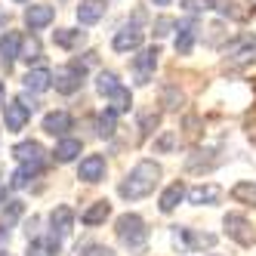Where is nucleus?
Instances as JSON below:
<instances>
[{
    "label": "nucleus",
    "instance_id": "f257e3e1",
    "mask_svg": "<svg viewBox=\"0 0 256 256\" xmlns=\"http://www.w3.org/2000/svg\"><path fill=\"white\" fill-rule=\"evenodd\" d=\"M158 182H160V167L154 160H139L136 167L126 173V179L120 182V198L124 200H142V198H148L154 188H158Z\"/></svg>",
    "mask_w": 256,
    "mask_h": 256
},
{
    "label": "nucleus",
    "instance_id": "f03ea898",
    "mask_svg": "<svg viewBox=\"0 0 256 256\" xmlns=\"http://www.w3.org/2000/svg\"><path fill=\"white\" fill-rule=\"evenodd\" d=\"M12 154L19 158V170L12 173L10 186L12 188H25L34 176L44 173V167H46V152H44L40 142H22V145H16V148H12Z\"/></svg>",
    "mask_w": 256,
    "mask_h": 256
},
{
    "label": "nucleus",
    "instance_id": "7ed1b4c3",
    "mask_svg": "<svg viewBox=\"0 0 256 256\" xmlns=\"http://www.w3.org/2000/svg\"><path fill=\"white\" fill-rule=\"evenodd\" d=\"M114 234H118V241H120L124 247H130V250H145V244H148V228H145L142 216H136V213L118 216Z\"/></svg>",
    "mask_w": 256,
    "mask_h": 256
},
{
    "label": "nucleus",
    "instance_id": "20e7f679",
    "mask_svg": "<svg viewBox=\"0 0 256 256\" xmlns=\"http://www.w3.org/2000/svg\"><path fill=\"white\" fill-rule=\"evenodd\" d=\"M96 86H99V93L108 96V102H112V112L114 114H124V112H130V105H133V96H130V90H126L112 71H102V74L96 78Z\"/></svg>",
    "mask_w": 256,
    "mask_h": 256
},
{
    "label": "nucleus",
    "instance_id": "39448f33",
    "mask_svg": "<svg viewBox=\"0 0 256 256\" xmlns=\"http://www.w3.org/2000/svg\"><path fill=\"white\" fill-rule=\"evenodd\" d=\"M96 59V52H90V59L86 62H71V65H65V68H59L56 74H52V86L59 90V93H78L80 90V84H84V74H86V65Z\"/></svg>",
    "mask_w": 256,
    "mask_h": 256
},
{
    "label": "nucleus",
    "instance_id": "423d86ee",
    "mask_svg": "<svg viewBox=\"0 0 256 256\" xmlns=\"http://www.w3.org/2000/svg\"><path fill=\"white\" fill-rule=\"evenodd\" d=\"M222 226H226V234L232 238L234 244H241V247H253L256 244V228L250 226V219L241 216V213H228L222 219Z\"/></svg>",
    "mask_w": 256,
    "mask_h": 256
},
{
    "label": "nucleus",
    "instance_id": "0eeeda50",
    "mask_svg": "<svg viewBox=\"0 0 256 256\" xmlns=\"http://www.w3.org/2000/svg\"><path fill=\"white\" fill-rule=\"evenodd\" d=\"M173 244L179 253H192L200 247H213L216 244V234H204V232H192V228H173Z\"/></svg>",
    "mask_w": 256,
    "mask_h": 256
},
{
    "label": "nucleus",
    "instance_id": "6e6552de",
    "mask_svg": "<svg viewBox=\"0 0 256 256\" xmlns=\"http://www.w3.org/2000/svg\"><path fill=\"white\" fill-rule=\"evenodd\" d=\"M226 65H228L232 71L247 68V65H256V38H241L238 44H232Z\"/></svg>",
    "mask_w": 256,
    "mask_h": 256
},
{
    "label": "nucleus",
    "instance_id": "1a4fd4ad",
    "mask_svg": "<svg viewBox=\"0 0 256 256\" xmlns=\"http://www.w3.org/2000/svg\"><path fill=\"white\" fill-rule=\"evenodd\" d=\"M158 56H160L158 46H148V50H142L139 56H133V80L139 86H145V84L152 80L154 68H158Z\"/></svg>",
    "mask_w": 256,
    "mask_h": 256
},
{
    "label": "nucleus",
    "instance_id": "9d476101",
    "mask_svg": "<svg viewBox=\"0 0 256 256\" xmlns=\"http://www.w3.org/2000/svg\"><path fill=\"white\" fill-rule=\"evenodd\" d=\"M19 52H22V34L19 31H6L4 38H0V65H4L6 74L12 71V62L19 59Z\"/></svg>",
    "mask_w": 256,
    "mask_h": 256
},
{
    "label": "nucleus",
    "instance_id": "9b49d317",
    "mask_svg": "<svg viewBox=\"0 0 256 256\" xmlns=\"http://www.w3.org/2000/svg\"><path fill=\"white\" fill-rule=\"evenodd\" d=\"M31 108L22 102V99H12L10 105H6V112H4V120H6V130L10 133H19V130H25V124L31 120Z\"/></svg>",
    "mask_w": 256,
    "mask_h": 256
},
{
    "label": "nucleus",
    "instance_id": "f8f14e48",
    "mask_svg": "<svg viewBox=\"0 0 256 256\" xmlns=\"http://www.w3.org/2000/svg\"><path fill=\"white\" fill-rule=\"evenodd\" d=\"M142 40H145V34H142L136 25H124V28L114 34L112 46H114V52H130V50H139Z\"/></svg>",
    "mask_w": 256,
    "mask_h": 256
},
{
    "label": "nucleus",
    "instance_id": "ddd939ff",
    "mask_svg": "<svg viewBox=\"0 0 256 256\" xmlns=\"http://www.w3.org/2000/svg\"><path fill=\"white\" fill-rule=\"evenodd\" d=\"M50 226H52V232L50 234H56L59 238V241H62V238L65 234H71V228H74V210H71V207H56V210H52L50 213Z\"/></svg>",
    "mask_w": 256,
    "mask_h": 256
},
{
    "label": "nucleus",
    "instance_id": "4468645a",
    "mask_svg": "<svg viewBox=\"0 0 256 256\" xmlns=\"http://www.w3.org/2000/svg\"><path fill=\"white\" fill-rule=\"evenodd\" d=\"M78 179H84V182L105 179V158L102 154H86L80 160V167H78Z\"/></svg>",
    "mask_w": 256,
    "mask_h": 256
},
{
    "label": "nucleus",
    "instance_id": "2eb2a0df",
    "mask_svg": "<svg viewBox=\"0 0 256 256\" xmlns=\"http://www.w3.org/2000/svg\"><path fill=\"white\" fill-rule=\"evenodd\" d=\"M52 19H56V10H52L50 4H38V6H28L25 12V25L31 31H38V28H46Z\"/></svg>",
    "mask_w": 256,
    "mask_h": 256
},
{
    "label": "nucleus",
    "instance_id": "dca6fc26",
    "mask_svg": "<svg viewBox=\"0 0 256 256\" xmlns=\"http://www.w3.org/2000/svg\"><path fill=\"white\" fill-rule=\"evenodd\" d=\"M194 40H198V22L188 19L179 25V34H176V52L179 56H188V52L194 50Z\"/></svg>",
    "mask_w": 256,
    "mask_h": 256
},
{
    "label": "nucleus",
    "instance_id": "f3484780",
    "mask_svg": "<svg viewBox=\"0 0 256 256\" xmlns=\"http://www.w3.org/2000/svg\"><path fill=\"white\" fill-rule=\"evenodd\" d=\"M71 126H74V118H71L68 112H50V114L44 118V130H46L50 136H65Z\"/></svg>",
    "mask_w": 256,
    "mask_h": 256
},
{
    "label": "nucleus",
    "instance_id": "a211bd4d",
    "mask_svg": "<svg viewBox=\"0 0 256 256\" xmlns=\"http://www.w3.org/2000/svg\"><path fill=\"white\" fill-rule=\"evenodd\" d=\"M102 16H105V0H80V6H78L80 25H96Z\"/></svg>",
    "mask_w": 256,
    "mask_h": 256
},
{
    "label": "nucleus",
    "instance_id": "6ab92c4d",
    "mask_svg": "<svg viewBox=\"0 0 256 256\" xmlns=\"http://www.w3.org/2000/svg\"><path fill=\"white\" fill-rule=\"evenodd\" d=\"M219 198H222V188L213 186V182H210V186H194L188 192V200H192V204H200V207H204V204H216Z\"/></svg>",
    "mask_w": 256,
    "mask_h": 256
},
{
    "label": "nucleus",
    "instance_id": "aec40b11",
    "mask_svg": "<svg viewBox=\"0 0 256 256\" xmlns=\"http://www.w3.org/2000/svg\"><path fill=\"white\" fill-rule=\"evenodd\" d=\"M52 253H59V238H56V234L31 238V244H28V256H52Z\"/></svg>",
    "mask_w": 256,
    "mask_h": 256
},
{
    "label": "nucleus",
    "instance_id": "412c9836",
    "mask_svg": "<svg viewBox=\"0 0 256 256\" xmlns=\"http://www.w3.org/2000/svg\"><path fill=\"white\" fill-rule=\"evenodd\" d=\"M25 86L31 90V93H44V90L52 86V71H46V68L28 71V74H25Z\"/></svg>",
    "mask_w": 256,
    "mask_h": 256
},
{
    "label": "nucleus",
    "instance_id": "4be33fe9",
    "mask_svg": "<svg viewBox=\"0 0 256 256\" xmlns=\"http://www.w3.org/2000/svg\"><path fill=\"white\" fill-rule=\"evenodd\" d=\"M108 216H112V204H108V200H96L90 210L80 213V222L84 226H99V222H105Z\"/></svg>",
    "mask_w": 256,
    "mask_h": 256
},
{
    "label": "nucleus",
    "instance_id": "5701e85b",
    "mask_svg": "<svg viewBox=\"0 0 256 256\" xmlns=\"http://www.w3.org/2000/svg\"><path fill=\"white\" fill-rule=\"evenodd\" d=\"M182 198H186V186H182V182H173V186L160 194V213H173Z\"/></svg>",
    "mask_w": 256,
    "mask_h": 256
},
{
    "label": "nucleus",
    "instance_id": "b1692460",
    "mask_svg": "<svg viewBox=\"0 0 256 256\" xmlns=\"http://www.w3.org/2000/svg\"><path fill=\"white\" fill-rule=\"evenodd\" d=\"M52 40H56V46L62 50H74L84 44V31H74V28H59L56 34H52Z\"/></svg>",
    "mask_w": 256,
    "mask_h": 256
},
{
    "label": "nucleus",
    "instance_id": "393cba45",
    "mask_svg": "<svg viewBox=\"0 0 256 256\" xmlns=\"http://www.w3.org/2000/svg\"><path fill=\"white\" fill-rule=\"evenodd\" d=\"M52 154H56L59 164H71V160L80 154V139H62V142L56 145V152H52Z\"/></svg>",
    "mask_w": 256,
    "mask_h": 256
},
{
    "label": "nucleus",
    "instance_id": "a878e982",
    "mask_svg": "<svg viewBox=\"0 0 256 256\" xmlns=\"http://www.w3.org/2000/svg\"><path fill=\"white\" fill-rule=\"evenodd\" d=\"M232 198L238 200V204L256 207V186H253V182H238V186L232 188Z\"/></svg>",
    "mask_w": 256,
    "mask_h": 256
},
{
    "label": "nucleus",
    "instance_id": "bb28decb",
    "mask_svg": "<svg viewBox=\"0 0 256 256\" xmlns=\"http://www.w3.org/2000/svg\"><path fill=\"white\" fill-rule=\"evenodd\" d=\"M216 10H222L226 16H232V19H247L250 10L241 4V0H216Z\"/></svg>",
    "mask_w": 256,
    "mask_h": 256
},
{
    "label": "nucleus",
    "instance_id": "cd10ccee",
    "mask_svg": "<svg viewBox=\"0 0 256 256\" xmlns=\"http://www.w3.org/2000/svg\"><path fill=\"white\" fill-rule=\"evenodd\" d=\"M114 130H118V114L112 112V108H108V112H102L99 114V136H114Z\"/></svg>",
    "mask_w": 256,
    "mask_h": 256
},
{
    "label": "nucleus",
    "instance_id": "c85d7f7f",
    "mask_svg": "<svg viewBox=\"0 0 256 256\" xmlns=\"http://www.w3.org/2000/svg\"><path fill=\"white\" fill-rule=\"evenodd\" d=\"M19 59H25L28 65H31V62H38V59H40V40H38V38L22 40V52H19Z\"/></svg>",
    "mask_w": 256,
    "mask_h": 256
},
{
    "label": "nucleus",
    "instance_id": "c756f323",
    "mask_svg": "<svg viewBox=\"0 0 256 256\" xmlns=\"http://www.w3.org/2000/svg\"><path fill=\"white\" fill-rule=\"evenodd\" d=\"M176 145H179V133H164L160 139H154V152H173L176 148Z\"/></svg>",
    "mask_w": 256,
    "mask_h": 256
},
{
    "label": "nucleus",
    "instance_id": "7c9ffc66",
    "mask_svg": "<svg viewBox=\"0 0 256 256\" xmlns=\"http://www.w3.org/2000/svg\"><path fill=\"white\" fill-rule=\"evenodd\" d=\"M158 124H160V112H142L139 114V130L142 133H152Z\"/></svg>",
    "mask_w": 256,
    "mask_h": 256
},
{
    "label": "nucleus",
    "instance_id": "2f4dec72",
    "mask_svg": "<svg viewBox=\"0 0 256 256\" xmlns=\"http://www.w3.org/2000/svg\"><path fill=\"white\" fill-rule=\"evenodd\" d=\"M179 105H182V93H176V86H167V90H164V108L176 112Z\"/></svg>",
    "mask_w": 256,
    "mask_h": 256
},
{
    "label": "nucleus",
    "instance_id": "473e14b6",
    "mask_svg": "<svg viewBox=\"0 0 256 256\" xmlns=\"http://www.w3.org/2000/svg\"><path fill=\"white\" fill-rule=\"evenodd\" d=\"M170 28H176V19H170V16H160V19L154 22V38H164V34H170Z\"/></svg>",
    "mask_w": 256,
    "mask_h": 256
},
{
    "label": "nucleus",
    "instance_id": "72a5a7b5",
    "mask_svg": "<svg viewBox=\"0 0 256 256\" xmlns=\"http://www.w3.org/2000/svg\"><path fill=\"white\" fill-rule=\"evenodd\" d=\"M182 6H186L188 12H200V10H213L216 0H182Z\"/></svg>",
    "mask_w": 256,
    "mask_h": 256
},
{
    "label": "nucleus",
    "instance_id": "f704fd0d",
    "mask_svg": "<svg viewBox=\"0 0 256 256\" xmlns=\"http://www.w3.org/2000/svg\"><path fill=\"white\" fill-rule=\"evenodd\" d=\"M78 253H80V256H114L112 250H108V247H102V244H86L84 250L78 247Z\"/></svg>",
    "mask_w": 256,
    "mask_h": 256
},
{
    "label": "nucleus",
    "instance_id": "c9c22d12",
    "mask_svg": "<svg viewBox=\"0 0 256 256\" xmlns=\"http://www.w3.org/2000/svg\"><path fill=\"white\" fill-rule=\"evenodd\" d=\"M6 22H10V12H4V6H0V28H4Z\"/></svg>",
    "mask_w": 256,
    "mask_h": 256
},
{
    "label": "nucleus",
    "instance_id": "e433bc0d",
    "mask_svg": "<svg viewBox=\"0 0 256 256\" xmlns=\"http://www.w3.org/2000/svg\"><path fill=\"white\" fill-rule=\"evenodd\" d=\"M154 4H158V6H167V4H170V0H154Z\"/></svg>",
    "mask_w": 256,
    "mask_h": 256
},
{
    "label": "nucleus",
    "instance_id": "4c0bfd02",
    "mask_svg": "<svg viewBox=\"0 0 256 256\" xmlns=\"http://www.w3.org/2000/svg\"><path fill=\"white\" fill-rule=\"evenodd\" d=\"M0 200H6V188H0Z\"/></svg>",
    "mask_w": 256,
    "mask_h": 256
},
{
    "label": "nucleus",
    "instance_id": "58836bf2",
    "mask_svg": "<svg viewBox=\"0 0 256 256\" xmlns=\"http://www.w3.org/2000/svg\"><path fill=\"white\" fill-rule=\"evenodd\" d=\"M0 102H4V80H0Z\"/></svg>",
    "mask_w": 256,
    "mask_h": 256
},
{
    "label": "nucleus",
    "instance_id": "ea45409f",
    "mask_svg": "<svg viewBox=\"0 0 256 256\" xmlns=\"http://www.w3.org/2000/svg\"><path fill=\"white\" fill-rule=\"evenodd\" d=\"M16 4H28V0H16Z\"/></svg>",
    "mask_w": 256,
    "mask_h": 256
},
{
    "label": "nucleus",
    "instance_id": "a19ab883",
    "mask_svg": "<svg viewBox=\"0 0 256 256\" xmlns=\"http://www.w3.org/2000/svg\"><path fill=\"white\" fill-rule=\"evenodd\" d=\"M213 256H219V253H213Z\"/></svg>",
    "mask_w": 256,
    "mask_h": 256
}]
</instances>
